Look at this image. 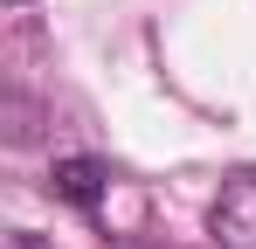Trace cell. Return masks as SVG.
I'll return each mask as SVG.
<instances>
[{"instance_id": "6da1fadb", "label": "cell", "mask_w": 256, "mask_h": 249, "mask_svg": "<svg viewBox=\"0 0 256 249\" xmlns=\"http://www.w3.org/2000/svg\"><path fill=\"white\" fill-rule=\"evenodd\" d=\"M208 228H214V242H222V249H256V166H242V173L222 180Z\"/></svg>"}, {"instance_id": "7a4b0ae2", "label": "cell", "mask_w": 256, "mask_h": 249, "mask_svg": "<svg viewBox=\"0 0 256 249\" xmlns=\"http://www.w3.org/2000/svg\"><path fill=\"white\" fill-rule=\"evenodd\" d=\"M48 187H56L70 208H84V214H90V208L104 201V187H111V166H104V160H90V152H70V160H56Z\"/></svg>"}, {"instance_id": "3957f363", "label": "cell", "mask_w": 256, "mask_h": 249, "mask_svg": "<svg viewBox=\"0 0 256 249\" xmlns=\"http://www.w3.org/2000/svg\"><path fill=\"white\" fill-rule=\"evenodd\" d=\"M7 249H48L42 236H28V228H14V236H7Z\"/></svg>"}, {"instance_id": "277c9868", "label": "cell", "mask_w": 256, "mask_h": 249, "mask_svg": "<svg viewBox=\"0 0 256 249\" xmlns=\"http://www.w3.org/2000/svg\"><path fill=\"white\" fill-rule=\"evenodd\" d=\"M7 7H28V0H7Z\"/></svg>"}]
</instances>
